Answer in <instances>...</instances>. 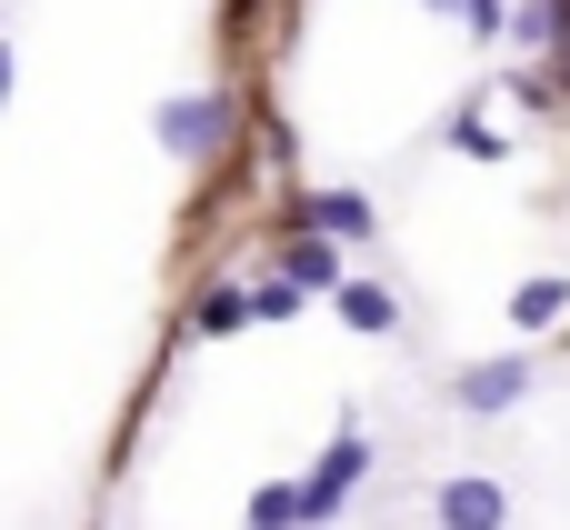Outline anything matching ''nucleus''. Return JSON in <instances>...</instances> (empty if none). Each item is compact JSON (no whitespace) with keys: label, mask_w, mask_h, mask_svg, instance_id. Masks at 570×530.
Returning <instances> with one entry per match:
<instances>
[{"label":"nucleus","mask_w":570,"mask_h":530,"mask_svg":"<svg viewBox=\"0 0 570 530\" xmlns=\"http://www.w3.org/2000/svg\"><path fill=\"white\" fill-rule=\"evenodd\" d=\"M531 391H541V361H521V351L451 371V411H461V421H501V411H521Z\"/></svg>","instance_id":"4"},{"label":"nucleus","mask_w":570,"mask_h":530,"mask_svg":"<svg viewBox=\"0 0 570 530\" xmlns=\"http://www.w3.org/2000/svg\"><path fill=\"white\" fill-rule=\"evenodd\" d=\"M240 530H301V471H291V481H261V491L240 501Z\"/></svg>","instance_id":"10"},{"label":"nucleus","mask_w":570,"mask_h":530,"mask_svg":"<svg viewBox=\"0 0 570 530\" xmlns=\"http://www.w3.org/2000/svg\"><path fill=\"white\" fill-rule=\"evenodd\" d=\"M0 100H10V40H0Z\"/></svg>","instance_id":"13"},{"label":"nucleus","mask_w":570,"mask_h":530,"mask_svg":"<svg viewBox=\"0 0 570 530\" xmlns=\"http://www.w3.org/2000/svg\"><path fill=\"white\" fill-rule=\"evenodd\" d=\"M240 331H250V281H230V271L200 281L190 291V341H240Z\"/></svg>","instance_id":"9"},{"label":"nucleus","mask_w":570,"mask_h":530,"mask_svg":"<svg viewBox=\"0 0 570 530\" xmlns=\"http://www.w3.org/2000/svg\"><path fill=\"white\" fill-rule=\"evenodd\" d=\"M150 140H160V160L210 170V160L240 140V100H230V90H170V100L150 110Z\"/></svg>","instance_id":"2"},{"label":"nucleus","mask_w":570,"mask_h":530,"mask_svg":"<svg viewBox=\"0 0 570 530\" xmlns=\"http://www.w3.org/2000/svg\"><path fill=\"white\" fill-rule=\"evenodd\" d=\"M261 271H281V281H301L311 301H331V291H341V271H351V251H341V241H321V230H281Z\"/></svg>","instance_id":"6"},{"label":"nucleus","mask_w":570,"mask_h":530,"mask_svg":"<svg viewBox=\"0 0 570 530\" xmlns=\"http://www.w3.org/2000/svg\"><path fill=\"white\" fill-rule=\"evenodd\" d=\"M281 230H321V241H341V251H371V241H381V210H371V190L321 180V190H291V200H281Z\"/></svg>","instance_id":"3"},{"label":"nucleus","mask_w":570,"mask_h":530,"mask_svg":"<svg viewBox=\"0 0 570 530\" xmlns=\"http://www.w3.org/2000/svg\"><path fill=\"white\" fill-rule=\"evenodd\" d=\"M511 331H521V341L570 331V271H531V281L511 291Z\"/></svg>","instance_id":"8"},{"label":"nucleus","mask_w":570,"mask_h":530,"mask_svg":"<svg viewBox=\"0 0 570 530\" xmlns=\"http://www.w3.org/2000/svg\"><path fill=\"white\" fill-rule=\"evenodd\" d=\"M381 471V441H361V411H341V431L321 441V461L301 471V530H331Z\"/></svg>","instance_id":"1"},{"label":"nucleus","mask_w":570,"mask_h":530,"mask_svg":"<svg viewBox=\"0 0 570 530\" xmlns=\"http://www.w3.org/2000/svg\"><path fill=\"white\" fill-rule=\"evenodd\" d=\"M431 521L441 530H511V491L491 471H451V481H431Z\"/></svg>","instance_id":"5"},{"label":"nucleus","mask_w":570,"mask_h":530,"mask_svg":"<svg viewBox=\"0 0 570 530\" xmlns=\"http://www.w3.org/2000/svg\"><path fill=\"white\" fill-rule=\"evenodd\" d=\"M301 311H311V291H301V281H281V271H261V281H250V321H261V331L301 321Z\"/></svg>","instance_id":"11"},{"label":"nucleus","mask_w":570,"mask_h":530,"mask_svg":"<svg viewBox=\"0 0 570 530\" xmlns=\"http://www.w3.org/2000/svg\"><path fill=\"white\" fill-rule=\"evenodd\" d=\"M331 311H341V331H361V341H391V331H401V291H391V281H361V271H341Z\"/></svg>","instance_id":"7"},{"label":"nucleus","mask_w":570,"mask_h":530,"mask_svg":"<svg viewBox=\"0 0 570 530\" xmlns=\"http://www.w3.org/2000/svg\"><path fill=\"white\" fill-rule=\"evenodd\" d=\"M451 150H461V160H481V170H501V160H511V130H491L481 110H461V120H451Z\"/></svg>","instance_id":"12"}]
</instances>
